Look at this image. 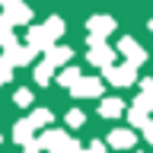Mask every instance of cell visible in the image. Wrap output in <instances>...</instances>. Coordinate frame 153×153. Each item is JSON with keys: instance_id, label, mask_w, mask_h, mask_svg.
<instances>
[{"instance_id": "6da1fadb", "label": "cell", "mask_w": 153, "mask_h": 153, "mask_svg": "<svg viewBox=\"0 0 153 153\" xmlns=\"http://www.w3.org/2000/svg\"><path fill=\"white\" fill-rule=\"evenodd\" d=\"M102 74H105V83H112V86H131L137 83V67L134 64H108L102 67Z\"/></svg>"}, {"instance_id": "7a4b0ae2", "label": "cell", "mask_w": 153, "mask_h": 153, "mask_svg": "<svg viewBox=\"0 0 153 153\" xmlns=\"http://www.w3.org/2000/svg\"><path fill=\"white\" fill-rule=\"evenodd\" d=\"M102 80L99 76H80L74 86H70V93L76 96V99H96V96H102Z\"/></svg>"}, {"instance_id": "3957f363", "label": "cell", "mask_w": 153, "mask_h": 153, "mask_svg": "<svg viewBox=\"0 0 153 153\" xmlns=\"http://www.w3.org/2000/svg\"><path fill=\"white\" fill-rule=\"evenodd\" d=\"M32 54H35V48H22V45H16V42H10L7 48H3V54H0V61H7V64H13V67H22V64H29L32 61Z\"/></svg>"}, {"instance_id": "277c9868", "label": "cell", "mask_w": 153, "mask_h": 153, "mask_svg": "<svg viewBox=\"0 0 153 153\" xmlns=\"http://www.w3.org/2000/svg\"><path fill=\"white\" fill-rule=\"evenodd\" d=\"M86 57H89L93 67H108V64H115V48H108L105 38H102V42H93V45H89Z\"/></svg>"}, {"instance_id": "5b68a950", "label": "cell", "mask_w": 153, "mask_h": 153, "mask_svg": "<svg viewBox=\"0 0 153 153\" xmlns=\"http://www.w3.org/2000/svg\"><path fill=\"white\" fill-rule=\"evenodd\" d=\"M118 54H124V61H128V64H134V67L147 64V51H143V48L134 42V38H128V35L118 42Z\"/></svg>"}, {"instance_id": "8992f818", "label": "cell", "mask_w": 153, "mask_h": 153, "mask_svg": "<svg viewBox=\"0 0 153 153\" xmlns=\"http://www.w3.org/2000/svg\"><path fill=\"white\" fill-rule=\"evenodd\" d=\"M26 45L35 48V51H48V48L54 45V38H51V32H48L45 26H29V32H26Z\"/></svg>"}, {"instance_id": "52a82bcc", "label": "cell", "mask_w": 153, "mask_h": 153, "mask_svg": "<svg viewBox=\"0 0 153 153\" xmlns=\"http://www.w3.org/2000/svg\"><path fill=\"white\" fill-rule=\"evenodd\" d=\"M134 140H137L134 128H115V131L108 134V147H115V150H131Z\"/></svg>"}, {"instance_id": "ba28073f", "label": "cell", "mask_w": 153, "mask_h": 153, "mask_svg": "<svg viewBox=\"0 0 153 153\" xmlns=\"http://www.w3.org/2000/svg\"><path fill=\"white\" fill-rule=\"evenodd\" d=\"M3 16H7L10 22H13V26H26L29 19H32V10H29V7H22L19 0H13V3H7Z\"/></svg>"}, {"instance_id": "9c48e42d", "label": "cell", "mask_w": 153, "mask_h": 153, "mask_svg": "<svg viewBox=\"0 0 153 153\" xmlns=\"http://www.w3.org/2000/svg\"><path fill=\"white\" fill-rule=\"evenodd\" d=\"M86 29L93 32V35H112L115 32V19L112 16H89V22H86Z\"/></svg>"}, {"instance_id": "30bf717a", "label": "cell", "mask_w": 153, "mask_h": 153, "mask_svg": "<svg viewBox=\"0 0 153 153\" xmlns=\"http://www.w3.org/2000/svg\"><path fill=\"white\" fill-rule=\"evenodd\" d=\"M121 112H124L121 99H102V102H99V118H118Z\"/></svg>"}, {"instance_id": "8fae6325", "label": "cell", "mask_w": 153, "mask_h": 153, "mask_svg": "<svg viewBox=\"0 0 153 153\" xmlns=\"http://www.w3.org/2000/svg\"><path fill=\"white\" fill-rule=\"evenodd\" d=\"M70 57H74V51H70V48H64V45H51V48H48V61H51L54 67H64Z\"/></svg>"}, {"instance_id": "7c38bea8", "label": "cell", "mask_w": 153, "mask_h": 153, "mask_svg": "<svg viewBox=\"0 0 153 153\" xmlns=\"http://www.w3.org/2000/svg\"><path fill=\"white\" fill-rule=\"evenodd\" d=\"M147 112H150V108H143V105L134 99V105L128 108V124H131V128H143V124H147Z\"/></svg>"}, {"instance_id": "4fadbf2b", "label": "cell", "mask_w": 153, "mask_h": 153, "mask_svg": "<svg viewBox=\"0 0 153 153\" xmlns=\"http://www.w3.org/2000/svg\"><path fill=\"white\" fill-rule=\"evenodd\" d=\"M32 131H35V128L29 124V118H26V121H16V124H13V140H16V143L32 140Z\"/></svg>"}, {"instance_id": "5bb4252c", "label": "cell", "mask_w": 153, "mask_h": 153, "mask_svg": "<svg viewBox=\"0 0 153 153\" xmlns=\"http://www.w3.org/2000/svg\"><path fill=\"white\" fill-rule=\"evenodd\" d=\"M51 76H54V64L45 57V64L35 67V83H38V86H48V83H51Z\"/></svg>"}, {"instance_id": "9a60e30c", "label": "cell", "mask_w": 153, "mask_h": 153, "mask_svg": "<svg viewBox=\"0 0 153 153\" xmlns=\"http://www.w3.org/2000/svg\"><path fill=\"white\" fill-rule=\"evenodd\" d=\"M76 80H80V67H67V64H64V70L57 74V83H61V86H67V89H70V86H74Z\"/></svg>"}, {"instance_id": "2e32d148", "label": "cell", "mask_w": 153, "mask_h": 153, "mask_svg": "<svg viewBox=\"0 0 153 153\" xmlns=\"http://www.w3.org/2000/svg\"><path fill=\"white\" fill-rule=\"evenodd\" d=\"M64 137H67L64 131H51V128H48V131L38 137V143H42V150H51V147H54V143H61Z\"/></svg>"}, {"instance_id": "e0dca14e", "label": "cell", "mask_w": 153, "mask_h": 153, "mask_svg": "<svg viewBox=\"0 0 153 153\" xmlns=\"http://www.w3.org/2000/svg\"><path fill=\"white\" fill-rule=\"evenodd\" d=\"M29 124H32V128H45V124H51V108H35V112L29 115Z\"/></svg>"}, {"instance_id": "ac0fdd59", "label": "cell", "mask_w": 153, "mask_h": 153, "mask_svg": "<svg viewBox=\"0 0 153 153\" xmlns=\"http://www.w3.org/2000/svg\"><path fill=\"white\" fill-rule=\"evenodd\" d=\"M48 153H80V143H76L74 137L67 134L64 140H61V143H54V147H51V150H48Z\"/></svg>"}, {"instance_id": "d6986e66", "label": "cell", "mask_w": 153, "mask_h": 153, "mask_svg": "<svg viewBox=\"0 0 153 153\" xmlns=\"http://www.w3.org/2000/svg\"><path fill=\"white\" fill-rule=\"evenodd\" d=\"M10 42H16V35H13V22H10L7 16H0V45L7 48Z\"/></svg>"}, {"instance_id": "ffe728a7", "label": "cell", "mask_w": 153, "mask_h": 153, "mask_svg": "<svg viewBox=\"0 0 153 153\" xmlns=\"http://www.w3.org/2000/svg\"><path fill=\"white\" fill-rule=\"evenodd\" d=\"M45 29L51 32V38H61V35H64V19H61V16H51L45 22Z\"/></svg>"}, {"instance_id": "44dd1931", "label": "cell", "mask_w": 153, "mask_h": 153, "mask_svg": "<svg viewBox=\"0 0 153 153\" xmlns=\"http://www.w3.org/2000/svg\"><path fill=\"white\" fill-rule=\"evenodd\" d=\"M83 121H86V115L80 112V108H70V112H67V124H70V128H80Z\"/></svg>"}, {"instance_id": "7402d4cb", "label": "cell", "mask_w": 153, "mask_h": 153, "mask_svg": "<svg viewBox=\"0 0 153 153\" xmlns=\"http://www.w3.org/2000/svg\"><path fill=\"white\" fill-rule=\"evenodd\" d=\"M13 80V64H7V61H0V86L10 83Z\"/></svg>"}, {"instance_id": "603a6c76", "label": "cell", "mask_w": 153, "mask_h": 153, "mask_svg": "<svg viewBox=\"0 0 153 153\" xmlns=\"http://www.w3.org/2000/svg\"><path fill=\"white\" fill-rule=\"evenodd\" d=\"M13 102L16 105H32V93H29V89H19V93L13 96Z\"/></svg>"}, {"instance_id": "cb8c5ba5", "label": "cell", "mask_w": 153, "mask_h": 153, "mask_svg": "<svg viewBox=\"0 0 153 153\" xmlns=\"http://www.w3.org/2000/svg\"><path fill=\"white\" fill-rule=\"evenodd\" d=\"M22 147H26V150H22V153H38V150H42V143H38L35 137H32V140H26V143H22Z\"/></svg>"}, {"instance_id": "d4e9b609", "label": "cell", "mask_w": 153, "mask_h": 153, "mask_svg": "<svg viewBox=\"0 0 153 153\" xmlns=\"http://www.w3.org/2000/svg\"><path fill=\"white\" fill-rule=\"evenodd\" d=\"M140 93L153 96V76H147V80H140Z\"/></svg>"}, {"instance_id": "484cf974", "label": "cell", "mask_w": 153, "mask_h": 153, "mask_svg": "<svg viewBox=\"0 0 153 153\" xmlns=\"http://www.w3.org/2000/svg\"><path fill=\"white\" fill-rule=\"evenodd\" d=\"M143 137H147V143L153 147V121H147V124H143Z\"/></svg>"}, {"instance_id": "4316f807", "label": "cell", "mask_w": 153, "mask_h": 153, "mask_svg": "<svg viewBox=\"0 0 153 153\" xmlns=\"http://www.w3.org/2000/svg\"><path fill=\"white\" fill-rule=\"evenodd\" d=\"M7 3H13V0H0V7H7Z\"/></svg>"}, {"instance_id": "83f0119b", "label": "cell", "mask_w": 153, "mask_h": 153, "mask_svg": "<svg viewBox=\"0 0 153 153\" xmlns=\"http://www.w3.org/2000/svg\"><path fill=\"white\" fill-rule=\"evenodd\" d=\"M150 32H153V19H150Z\"/></svg>"}]
</instances>
